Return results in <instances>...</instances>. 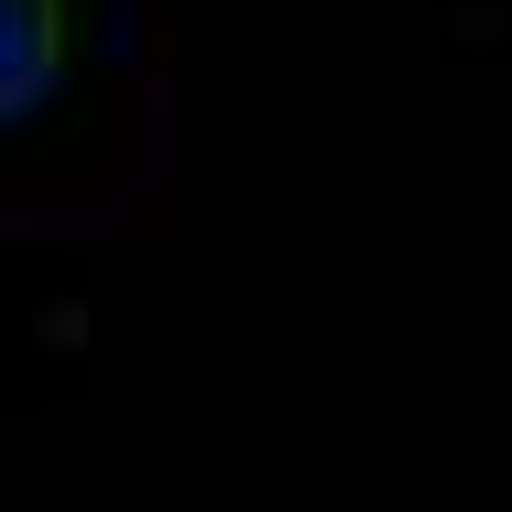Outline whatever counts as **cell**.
Masks as SVG:
<instances>
[{
    "mask_svg": "<svg viewBox=\"0 0 512 512\" xmlns=\"http://www.w3.org/2000/svg\"><path fill=\"white\" fill-rule=\"evenodd\" d=\"M55 44H66V22H55V0H11V77H0V99H44V77H55Z\"/></svg>",
    "mask_w": 512,
    "mask_h": 512,
    "instance_id": "cell-1",
    "label": "cell"
}]
</instances>
